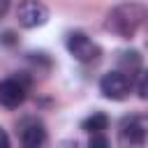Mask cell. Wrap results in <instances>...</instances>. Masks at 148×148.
I'll list each match as a JSON object with an SVG mask.
<instances>
[{
  "label": "cell",
  "instance_id": "cell-1",
  "mask_svg": "<svg viewBox=\"0 0 148 148\" xmlns=\"http://www.w3.org/2000/svg\"><path fill=\"white\" fill-rule=\"evenodd\" d=\"M146 21H148V7L139 2H123V5H116L106 14L104 28L120 39H132Z\"/></svg>",
  "mask_w": 148,
  "mask_h": 148
},
{
  "label": "cell",
  "instance_id": "cell-2",
  "mask_svg": "<svg viewBox=\"0 0 148 148\" xmlns=\"http://www.w3.org/2000/svg\"><path fill=\"white\" fill-rule=\"evenodd\" d=\"M123 148H148V116H125L118 125Z\"/></svg>",
  "mask_w": 148,
  "mask_h": 148
},
{
  "label": "cell",
  "instance_id": "cell-3",
  "mask_svg": "<svg viewBox=\"0 0 148 148\" xmlns=\"http://www.w3.org/2000/svg\"><path fill=\"white\" fill-rule=\"evenodd\" d=\"M65 46H67L69 56H72L74 60L83 62V65H92V62H97V60L102 58V46H99L97 42H92V39H90L86 32H81V30L69 32L67 39H65Z\"/></svg>",
  "mask_w": 148,
  "mask_h": 148
},
{
  "label": "cell",
  "instance_id": "cell-4",
  "mask_svg": "<svg viewBox=\"0 0 148 148\" xmlns=\"http://www.w3.org/2000/svg\"><path fill=\"white\" fill-rule=\"evenodd\" d=\"M130 90H132V76H127L120 69H111L99 79V92L106 99L120 102V99H125L130 95Z\"/></svg>",
  "mask_w": 148,
  "mask_h": 148
},
{
  "label": "cell",
  "instance_id": "cell-5",
  "mask_svg": "<svg viewBox=\"0 0 148 148\" xmlns=\"http://www.w3.org/2000/svg\"><path fill=\"white\" fill-rule=\"evenodd\" d=\"M28 97V81L23 76H7L0 81V104L5 109H18Z\"/></svg>",
  "mask_w": 148,
  "mask_h": 148
},
{
  "label": "cell",
  "instance_id": "cell-6",
  "mask_svg": "<svg viewBox=\"0 0 148 148\" xmlns=\"http://www.w3.org/2000/svg\"><path fill=\"white\" fill-rule=\"evenodd\" d=\"M18 141L23 148H44L46 146V127L39 118L25 116L18 123Z\"/></svg>",
  "mask_w": 148,
  "mask_h": 148
},
{
  "label": "cell",
  "instance_id": "cell-7",
  "mask_svg": "<svg viewBox=\"0 0 148 148\" xmlns=\"http://www.w3.org/2000/svg\"><path fill=\"white\" fill-rule=\"evenodd\" d=\"M16 18H18V25L21 28H39L49 21V7L39 0H23L16 9Z\"/></svg>",
  "mask_w": 148,
  "mask_h": 148
},
{
  "label": "cell",
  "instance_id": "cell-8",
  "mask_svg": "<svg viewBox=\"0 0 148 148\" xmlns=\"http://www.w3.org/2000/svg\"><path fill=\"white\" fill-rule=\"evenodd\" d=\"M106 127H109V116L102 113V111L90 113V116L81 123V130H86L88 134H99V132H104Z\"/></svg>",
  "mask_w": 148,
  "mask_h": 148
},
{
  "label": "cell",
  "instance_id": "cell-9",
  "mask_svg": "<svg viewBox=\"0 0 148 148\" xmlns=\"http://www.w3.org/2000/svg\"><path fill=\"white\" fill-rule=\"evenodd\" d=\"M134 88H136V92H139L141 99H148V69H141V72L136 74Z\"/></svg>",
  "mask_w": 148,
  "mask_h": 148
},
{
  "label": "cell",
  "instance_id": "cell-10",
  "mask_svg": "<svg viewBox=\"0 0 148 148\" xmlns=\"http://www.w3.org/2000/svg\"><path fill=\"white\" fill-rule=\"evenodd\" d=\"M88 148H111V143H109L106 134L99 132V134H90V139H88Z\"/></svg>",
  "mask_w": 148,
  "mask_h": 148
},
{
  "label": "cell",
  "instance_id": "cell-11",
  "mask_svg": "<svg viewBox=\"0 0 148 148\" xmlns=\"http://www.w3.org/2000/svg\"><path fill=\"white\" fill-rule=\"evenodd\" d=\"M0 148H12V141H9V134L5 132V127H0Z\"/></svg>",
  "mask_w": 148,
  "mask_h": 148
},
{
  "label": "cell",
  "instance_id": "cell-12",
  "mask_svg": "<svg viewBox=\"0 0 148 148\" xmlns=\"http://www.w3.org/2000/svg\"><path fill=\"white\" fill-rule=\"evenodd\" d=\"M12 37H14V32H9V30H7V32H2L0 42H5V44H14V39H12Z\"/></svg>",
  "mask_w": 148,
  "mask_h": 148
},
{
  "label": "cell",
  "instance_id": "cell-13",
  "mask_svg": "<svg viewBox=\"0 0 148 148\" xmlns=\"http://www.w3.org/2000/svg\"><path fill=\"white\" fill-rule=\"evenodd\" d=\"M9 9V0H0V16H5Z\"/></svg>",
  "mask_w": 148,
  "mask_h": 148
},
{
  "label": "cell",
  "instance_id": "cell-14",
  "mask_svg": "<svg viewBox=\"0 0 148 148\" xmlns=\"http://www.w3.org/2000/svg\"><path fill=\"white\" fill-rule=\"evenodd\" d=\"M146 42H148V37H146Z\"/></svg>",
  "mask_w": 148,
  "mask_h": 148
}]
</instances>
